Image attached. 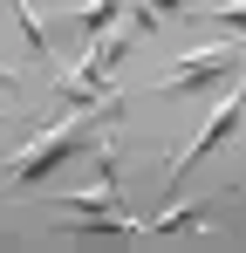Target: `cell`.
Masks as SVG:
<instances>
[{
    "instance_id": "3",
    "label": "cell",
    "mask_w": 246,
    "mask_h": 253,
    "mask_svg": "<svg viewBox=\"0 0 246 253\" xmlns=\"http://www.w3.org/2000/svg\"><path fill=\"white\" fill-rule=\"evenodd\" d=\"M240 117H246V96H240V89H233V96H226V103L212 110V124L199 130V144H192V151H171V178H178V171H185V165H199L205 151H219V144H226V137L240 130Z\"/></svg>"
},
{
    "instance_id": "1",
    "label": "cell",
    "mask_w": 246,
    "mask_h": 253,
    "mask_svg": "<svg viewBox=\"0 0 246 253\" xmlns=\"http://www.w3.org/2000/svg\"><path fill=\"white\" fill-rule=\"evenodd\" d=\"M103 130H110V124H82V110H62V124L41 130L35 144H28V158H14V165H7V178H14V185H41L62 158L96 151V137H103Z\"/></svg>"
},
{
    "instance_id": "5",
    "label": "cell",
    "mask_w": 246,
    "mask_h": 253,
    "mask_svg": "<svg viewBox=\"0 0 246 253\" xmlns=\"http://www.w3.org/2000/svg\"><path fill=\"white\" fill-rule=\"evenodd\" d=\"M7 14H14V21H21V35H28V48H35L41 62H55V48H62V42H55V28H48V21H41L35 7H28V0H7Z\"/></svg>"
},
{
    "instance_id": "2",
    "label": "cell",
    "mask_w": 246,
    "mask_h": 253,
    "mask_svg": "<svg viewBox=\"0 0 246 253\" xmlns=\"http://www.w3.org/2000/svg\"><path fill=\"white\" fill-rule=\"evenodd\" d=\"M246 69V42H219V48H199V55H185L171 76L158 83V96H185V89H205V83H226V76H240Z\"/></svg>"
},
{
    "instance_id": "10",
    "label": "cell",
    "mask_w": 246,
    "mask_h": 253,
    "mask_svg": "<svg viewBox=\"0 0 246 253\" xmlns=\"http://www.w3.org/2000/svg\"><path fill=\"white\" fill-rule=\"evenodd\" d=\"M7 117H14V110H0V124H7Z\"/></svg>"
},
{
    "instance_id": "11",
    "label": "cell",
    "mask_w": 246,
    "mask_h": 253,
    "mask_svg": "<svg viewBox=\"0 0 246 253\" xmlns=\"http://www.w3.org/2000/svg\"><path fill=\"white\" fill-rule=\"evenodd\" d=\"M240 96H246V83H240Z\"/></svg>"
},
{
    "instance_id": "8",
    "label": "cell",
    "mask_w": 246,
    "mask_h": 253,
    "mask_svg": "<svg viewBox=\"0 0 246 253\" xmlns=\"http://www.w3.org/2000/svg\"><path fill=\"white\" fill-rule=\"evenodd\" d=\"M158 14H192V0H151Z\"/></svg>"
},
{
    "instance_id": "6",
    "label": "cell",
    "mask_w": 246,
    "mask_h": 253,
    "mask_svg": "<svg viewBox=\"0 0 246 253\" xmlns=\"http://www.w3.org/2000/svg\"><path fill=\"white\" fill-rule=\"evenodd\" d=\"M178 226H199V206H185V199H178V206H164L158 219H151V233H178Z\"/></svg>"
},
{
    "instance_id": "4",
    "label": "cell",
    "mask_w": 246,
    "mask_h": 253,
    "mask_svg": "<svg viewBox=\"0 0 246 253\" xmlns=\"http://www.w3.org/2000/svg\"><path fill=\"white\" fill-rule=\"evenodd\" d=\"M55 206H62V219H82V212H110V206H123V185H103V178H96L89 192H62Z\"/></svg>"
},
{
    "instance_id": "7",
    "label": "cell",
    "mask_w": 246,
    "mask_h": 253,
    "mask_svg": "<svg viewBox=\"0 0 246 253\" xmlns=\"http://www.w3.org/2000/svg\"><path fill=\"white\" fill-rule=\"evenodd\" d=\"M212 21H219V28H233V35H246V0H233V7H212Z\"/></svg>"
},
{
    "instance_id": "9",
    "label": "cell",
    "mask_w": 246,
    "mask_h": 253,
    "mask_svg": "<svg viewBox=\"0 0 246 253\" xmlns=\"http://www.w3.org/2000/svg\"><path fill=\"white\" fill-rule=\"evenodd\" d=\"M0 89H14V69H7V62H0Z\"/></svg>"
}]
</instances>
